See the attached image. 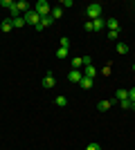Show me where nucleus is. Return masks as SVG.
<instances>
[{"label":"nucleus","mask_w":135,"mask_h":150,"mask_svg":"<svg viewBox=\"0 0 135 150\" xmlns=\"http://www.w3.org/2000/svg\"><path fill=\"white\" fill-rule=\"evenodd\" d=\"M34 11L39 13L41 18H45V16H50V13H52V7H50L47 0H39V2L34 5Z\"/></svg>","instance_id":"f257e3e1"},{"label":"nucleus","mask_w":135,"mask_h":150,"mask_svg":"<svg viewBox=\"0 0 135 150\" xmlns=\"http://www.w3.org/2000/svg\"><path fill=\"white\" fill-rule=\"evenodd\" d=\"M86 16H88V20L101 18V5H99V2H92V5H88V9H86Z\"/></svg>","instance_id":"f03ea898"},{"label":"nucleus","mask_w":135,"mask_h":150,"mask_svg":"<svg viewBox=\"0 0 135 150\" xmlns=\"http://www.w3.org/2000/svg\"><path fill=\"white\" fill-rule=\"evenodd\" d=\"M23 18H25V25H34V27H39V25H41V16L34 11V7H32L27 13H23Z\"/></svg>","instance_id":"7ed1b4c3"},{"label":"nucleus","mask_w":135,"mask_h":150,"mask_svg":"<svg viewBox=\"0 0 135 150\" xmlns=\"http://www.w3.org/2000/svg\"><path fill=\"white\" fill-rule=\"evenodd\" d=\"M81 79H84V72H81V69H70V74H68V81L79 83Z\"/></svg>","instance_id":"20e7f679"},{"label":"nucleus","mask_w":135,"mask_h":150,"mask_svg":"<svg viewBox=\"0 0 135 150\" xmlns=\"http://www.w3.org/2000/svg\"><path fill=\"white\" fill-rule=\"evenodd\" d=\"M81 72H84V76H88V79H95V76H97V67L92 65V63H90V65H86Z\"/></svg>","instance_id":"39448f33"},{"label":"nucleus","mask_w":135,"mask_h":150,"mask_svg":"<svg viewBox=\"0 0 135 150\" xmlns=\"http://www.w3.org/2000/svg\"><path fill=\"white\" fill-rule=\"evenodd\" d=\"M50 25H54V18H52V16H45V18H41V25L36 27V31H43L45 27H50Z\"/></svg>","instance_id":"423d86ee"},{"label":"nucleus","mask_w":135,"mask_h":150,"mask_svg":"<svg viewBox=\"0 0 135 150\" xmlns=\"http://www.w3.org/2000/svg\"><path fill=\"white\" fill-rule=\"evenodd\" d=\"M54 85H56V81H54L52 72H50V74H45V79H43V88H45V90H50V88H54Z\"/></svg>","instance_id":"0eeeda50"},{"label":"nucleus","mask_w":135,"mask_h":150,"mask_svg":"<svg viewBox=\"0 0 135 150\" xmlns=\"http://www.w3.org/2000/svg\"><path fill=\"white\" fill-rule=\"evenodd\" d=\"M92 23V31H101L104 27H106V20L104 18H97V20H90Z\"/></svg>","instance_id":"6e6552de"},{"label":"nucleus","mask_w":135,"mask_h":150,"mask_svg":"<svg viewBox=\"0 0 135 150\" xmlns=\"http://www.w3.org/2000/svg\"><path fill=\"white\" fill-rule=\"evenodd\" d=\"M110 108H113V101H99V103H97V110H99V112H108Z\"/></svg>","instance_id":"1a4fd4ad"},{"label":"nucleus","mask_w":135,"mask_h":150,"mask_svg":"<svg viewBox=\"0 0 135 150\" xmlns=\"http://www.w3.org/2000/svg\"><path fill=\"white\" fill-rule=\"evenodd\" d=\"M106 27H108V31H119V23H117V18H108V20H106Z\"/></svg>","instance_id":"9d476101"},{"label":"nucleus","mask_w":135,"mask_h":150,"mask_svg":"<svg viewBox=\"0 0 135 150\" xmlns=\"http://www.w3.org/2000/svg\"><path fill=\"white\" fill-rule=\"evenodd\" d=\"M84 56H74L72 58V69H84Z\"/></svg>","instance_id":"9b49d317"},{"label":"nucleus","mask_w":135,"mask_h":150,"mask_svg":"<svg viewBox=\"0 0 135 150\" xmlns=\"http://www.w3.org/2000/svg\"><path fill=\"white\" fill-rule=\"evenodd\" d=\"M0 29L5 31V34H7V31H11V29H14V20H11V18L2 20V23H0Z\"/></svg>","instance_id":"f8f14e48"},{"label":"nucleus","mask_w":135,"mask_h":150,"mask_svg":"<svg viewBox=\"0 0 135 150\" xmlns=\"http://www.w3.org/2000/svg\"><path fill=\"white\" fill-rule=\"evenodd\" d=\"M16 9H18V11H23V13H27L32 7H29V2H25V0H18V2H16Z\"/></svg>","instance_id":"ddd939ff"},{"label":"nucleus","mask_w":135,"mask_h":150,"mask_svg":"<svg viewBox=\"0 0 135 150\" xmlns=\"http://www.w3.org/2000/svg\"><path fill=\"white\" fill-rule=\"evenodd\" d=\"M79 85H81V90H90V88H92V79H88V76H84V79L79 81Z\"/></svg>","instance_id":"4468645a"},{"label":"nucleus","mask_w":135,"mask_h":150,"mask_svg":"<svg viewBox=\"0 0 135 150\" xmlns=\"http://www.w3.org/2000/svg\"><path fill=\"white\" fill-rule=\"evenodd\" d=\"M115 50H117V54H129V45H126V43H122V40H119V43L115 45Z\"/></svg>","instance_id":"2eb2a0df"},{"label":"nucleus","mask_w":135,"mask_h":150,"mask_svg":"<svg viewBox=\"0 0 135 150\" xmlns=\"http://www.w3.org/2000/svg\"><path fill=\"white\" fill-rule=\"evenodd\" d=\"M115 96H117V101H124V99H129V90L119 88V90L115 92Z\"/></svg>","instance_id":"dca6fc26"},{"label":"nucleus","mask_w":135,"mask_h":150,"mask_svg":"<svg viewBox=\"0 0 135 150\" xmlns=\"http://www.w3.org/2000/svg\"><path fill=\"white\" fill-rule=\"evenodd\" d=\"M50 16H52V18H54V20H59V18H61V16H63V9H61V7H54Z\"/></svg>","instance_id":"f3484780"},{"label":"nucleus","mask_w":135,"mask_h":150,"mask_svg":"<svg viewBox=\"0 0 135 150\" xmlns=\"http://www.w3.org/2000/svg\"><path fill=\"white\" fill-rule=\"evenodd\" d=\"M0 7H5V9H9V11H11L14 7H16V2H11V0H0Z\"/></svg>","instance_id":"a211bd4d"},{"label":"nucleus","mask_w":135,"mask_h":150,"mask_svg":"<svg viewBox=\"0 0 135 150\" xmlns=\"http://www.w3.org/2000/svg\"><path fill=\"white\" fill-rule=\"evenodd\" d=\"M54 103H56L59 108H65V105H68V99H65V96H56V99H54Z\"/></svg>","instance_id":"6ab92c4d"},{"label":"nucleus","mask_w":135,"mask_h":150,"mask_svg":"<svg viewBox=\"0 0 135 150\" xmlns=\"http://www.w3.org/2000/svg\"><path fill=\"white\" fill-rule=\"evenodd\" d=\"M14 20V27H25V18L23 16H18V18H11Z\"/></svg>","instance_id":"aec40b11"},{"label":"nucleus","mask_w":135,"mask_h":150,"mask_svg":"<svg viewBox=\"0 0 135 150\" xmlns=\"http://www.w3.org/2000/svg\"><path fill=\"white\" fill-rule=\"evenodd\" d=\"M56 58H68V50L59 47V50H56Z\"/></svg>","instance_id":"412c9836"},{"label":"nucleus","mask_w":135,"mask_h":150,"mask_svg":"<svg viewBox=\"0 0 135 150\" xmlns=\"http://www.w3.org/2000/svg\"><path fill=\"white\" fill-rule=\"evenodd\" d=\"M59 45H61L63 50H70V40H68V38H61V40H59Z\"/></svg>","instance_id":"4be33fe9"},{"label":"nucleus","mask_w":135,"mask_h":150,"mask_svg":"<svg viewBox=\"0 0 135 150\" xmlns=\"http://www.w3.org/2000/svg\"><path fill=\"white\" fill-rule=\"evenodd\" d=\"M86 150H101V146L97 144V141H92V144H88V146H86Z\"/></svg>","instance_id":"5701e85b"},{"label":"nucleus","mask_w":135,"mask_h":150,"mask_svg":"<svg viewBox=\"0 0 135 150\" xmlns=\"http://www.w3.org/2000/svg\"><path fill=\"white\" fill-rule=\"evenodd\" d=\"M108 38L110 40H119V31H108Z\"/></svg>","instance_id":"b1692460"},{"label":"nucleus","mask_w":135,"mask_h":150,"mask_svg":"<svg viewBox=\"0 0 135 150\" xmlns=\"http://www.w3.org/2000/svg\"><path fill=\"white\" fill-rule=\"evenodd\" d=\"M119 103H122L124 110H131V99H124V101H119Z\"/></svg>","instance_id":"393cba45"},{"label":"nucleus","mask_w":135,"mask_h":150,"mask_svg":"<svg viewBox=\"0 0 135 150\" xmlns=\"http://www.w3.org/2000/svg\"><path fill=\"white\" fill-rule=\"evenodd\" d=\"M129 99H131V103H135V88L129 90Z\"/></svg>","instance_id":"a878e982"},{"label":"nucleus","mask_w":135,"mask_h":150,"mask_svg":"<svg viewBox=\"0 0 135 150\" xmlns=\"http://www.w3.org/2000/svg\"><path fill=\"white\" fill-rule=\"evenodd\" d=\"M101 74H104V76H110V67H108V65H106V67L101 69Z\"/></svg>","instance_id":"bb28decb"},{"label":"nucleus","mask_w":135,"mask_h":150,"mask_svg":"<svg viewBox=\"0 0 135 150\" xmlns=\"http://www.w3.org/2000/svg\"><path fill=\"white\" fill-rule=\"evenodd\" d=\"M84 27H86V31H92V23H90V20H86V25H84Z\"/></svg>","instance_id":"cd10ccee"},{"label":"nucleus","mask_w":135,"mask_h":150,"mask_svg":"<svg viewBox=\"0 0 135 150\" xmlns=\"http://www.w3.org/2000/svg\"><path fill=\"white\" fill-rule=\"evenodd\" d=\"M131 110H133V112H135V103H131Z\"/></svg>","instance_id":"c85d7f7f"},{"label":"nucleus","mask_w":135,"mask_h":150,"mask_svg":"<svg viewBox=\"0 0 135 150\" xmlns=\"http://www.w3.org/2000/svg\"><path fill=\"white\" fill-rule=\"evenodd\" d=\"M133 72H135V63H133Z\"/></svg>","instance_id":"c756f323"},{"label":"nucleus","mask_w":135,"mask_h":150,"mask_svg":"<svg viewBox=\"0 0 135 150\" xmlns=\"http://www.w3.org/2000/svg\"><path fill=\"white\" fill-rule=\"evenodd\" d=\"M133 7H135V5H133Z\"/></svg>","instance_id":"7c9ffc66"}]
</instances>
